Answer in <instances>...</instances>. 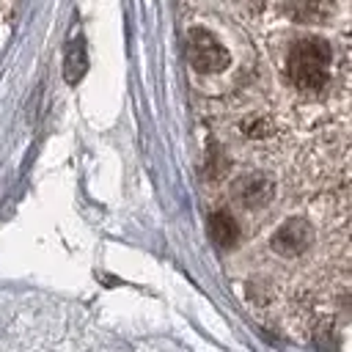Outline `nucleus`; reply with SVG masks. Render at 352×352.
<instances>
[{"instance_id": "nucleus-1", "label": "nucleus", "mask_w": 352, "mask_h": 352, "mask_svg": "<svg viewBox=\"0 0 352 352\" xmlns=\"http://www.w3.org/2000/svg\"><path fill=\"white\" fill-rule=\"evenodd\" d=\"M330 47L322 38H300L289 52V77L300 91H319L327 82Z\"/></svg>"}, {"instance_id": "nucleus-2", "label": "nucleus", "mask_w": 352, "mask_h": 352, "mask_svg": "<svg viewBox=\"0 0 352 352\" xmlns=\"http://www.w3.org/2000/svg\"><path fill=\"white\" fill-rule=\"evenodd\" d=\"M187 58L198 72H220L228 63L226 47L204 28H192L187 36Z\"/></svg>"}, {"instance_id": "nucleus-3", "label": "nucleus", "mask_w": 352, "mask_h": 352, "mask_svg": "<svg viewBox=\"0 0 352 352\" xmlns=\"http://www.w3.org/2000/svg\"><path fill=\"white\" fill-rule=\"evenodd\" d=\"M311 242H314V228L308 226V220H300V217L286 220L272 234V250L280 256H300L302 250H308Z\"/></svg>"}, {"instance_id": "nucleus-4", "label": "nucleus", "mask_w": 352, "mask_h": 352, "mask_svg": "<svg viewBox=\"0 0 352 352\" xmlns=\"http://www.w3.org/2000/svg\"><path fill=\"white\" fill-rule=\"evenodd\" d=\"M234 195H236V201H239L242 206H248V209L267 206L270 198H272V182H270L264 173H248V176L236 179Z\"/></svg>"}, {"instance_id": "nucleus-5", "label": "nucleus", "mask_w": 352, "mask_h": 352, "mask_svg": "<svg viewBox=\"0 0 352 352\" xmlns=\"http://www.w3.org/2000/svg\"><path fill=\"white\" fill-rule=\"evenodd\" d=\"M209 236L217 248H234L239 239V226L228 212H214L209 217Z\"/></svg>"}, {"instance_id": "nucleus-6", "label": "nucleus", "mask_w": 352, "mask_h": 352, "mask_svg": "<svg viewBox=\"0 0 352 352\" xmlns=\"http://www.w3.org/2000/svg\"><path fill=\"white\" fill-rule=\"evenodd\" d=\"M85 69H88L85 44H82V38H74L69 44V50H66V58H63V77H66V82H80Z\"/></svg>"}, {"instance_id": "nucleus-7", "label": "nucleus", "mask_w": 352, "mask_h": 352, "mask_svg": "<svg viewBox=\"0 0 352 352\" xmlns=\"http://www.w3.org/2000/svg\"><path fill=\"white\" fill-rule=\"evenodd\" d=\"M324 3L322 0H286V14L297 22H314V19H322L324 14Z\"/></svg>"}]
</instances>
